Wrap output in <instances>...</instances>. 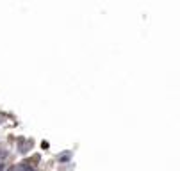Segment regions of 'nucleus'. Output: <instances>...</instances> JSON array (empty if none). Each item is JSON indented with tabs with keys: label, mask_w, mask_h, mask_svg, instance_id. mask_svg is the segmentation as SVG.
Returning <instances> with one entry per match:
<instances>
[{
	"label": "nucleus",
	"mask_w": 180,
	"mask_h": 171,
	"mask_svg": "<svg viewBox=\"0 0 180 171\" xmlns=\"http://www.w3.org/2000/svg\"><path fill=\"white\" fill-rule=\"evenodd\" d=\"M70 159V153H62V155H59V161H68Z\"/></svg>",
	"instance_id": "f257e3e1"
}]
</instances>
